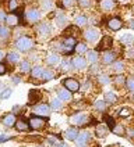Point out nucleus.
I'll list each match as a JSON object with an SVG mask.
<instances>
[{"instance_id": "f257e3e1", "label": "nucleus", "mask_w": 134, "mask_h": 147, "mask_svg": "<svg viewBox=\"0 0 134 147\" xmlns=\"http://www.w3.org/2000/svg\"><path fill=\"white\" fill-rule=\"evenodd\" d=\"M16 47L20 51H29L34 47V40L28 36H21L16 40Z\"/></svg>"}, {"instance_id": "f03ea898", "label": "nucleus", "mask_w": 134, "mask_h": 147, "mask_svg": "<svg viewBox=\"0 0 134 147\" xmlns=\"http://www.w3.org/2000/svg\"><path fill=\"white\" fill-rule=\"evenodd\" d=\"M88 122H90V117L84 113H77L70 117V123H73L74 126H84Z\"/></svg>"}, {"instance_id": "7ed1b4c3", "label": "nucleus", "mask_w": 134, "mask_h": 147, "mask_svg": "<svg viewBox=\"0 0 134 147\" xmlns=\"http://www.w3.org/2000/svg\"><path fill=\"white\" fill-rule=\"evenodd\" d=\"M25 20L29 22V24H35L41 20V11L36 10V8H29L25 11Z\"/></svg>"}, {"instance_id": "20e7f679", "label": "nucleus", "mask_w": 134, "mask_h": 147, "mask_svg": "<svg viewBox=\"0 0 134 147\" xmlns=\"http://www.w3.org/2000/svg\"><path fill=\"white\" fill-rule=\"evenodd\" d=\"M75 45H77V42H75L74 36H67V38H64V40L62 43V51L63 53H71L74 50Z\"/></svg>"}, {"instance_id": "39448f33", "label": "nucleus", "mask_w": 134, "mask_h": 147, "mask_svg": "<svg viewBox=\"0 0 134 147\" xmlns=\"http://www.w3.org/2000/svg\"><path fill=\"white\" fill-rule=\"evenodd\" d=\"M99 36H100V32L96 29V28H88V29L84 32L85 40L90 42V43H95V42L99 39Z\"/></svg>"}, {"instance_id": "423d86ee", "label": "nucleus", "mask_w": 134, "mask_h": 147, "mask_svg": "<svg viewBox=\"0 0 134 147\" xmlns=\"http://www.w3.org/2000/svg\"><path fill=\"white\" fill-rule=\"evenodd\" d=\"M28 123H29V128L31 129H35V131H39V129H42L45 125H46V121L42 118V117H32V118H29V121H28Z\"/></svg>"}, {"instance_id": "0eeeda50", "label": "nucleus", "mask_w": 134, "mask_h": 147, "mask_svg": "<svg viewBox=\"0 0 134 147\" xmlns=\"http://www.w3.org/2000/svg\"><path fill=\"white\" fill-rule=\"evenodd\" d=\"M90 132L88 131H83L78 133V136H77V139H75V144L77 147H87V143L90 142Z\"/></svg>"}, {"instance_id": "6e6552de", "label": "nucleus", "mask_w": 134, "mask_h": 147, "mask_svg": "<svg viewBox=\"0 0 134 147\" xmlns=\"http://www.w3.org/2000/svg\"><path fill=\"white\" fill-rule=\"evenodd\" d=\"M50 110L52 108L48 104H38V106L34 107V114L38 115V117H49Z\"/></svg>"}, {"instance_id": "1a4fd4ad", "label": "nucleus", "mask_w": 134, "mask_h": 147, "mask_svg": "<svg viewBox=\"0 0 134 147\" xmlns=\"http://www.w3.org/2000/svg\"><path fill=\"white\" fill-rule=\"evenodd\" d=\"M63 85H64V88H66L67 90H70V92H78V90H80V83H78V81L74 79V78H67V79H64Z\"/></svg>"}, {"instance_id": "9d476101", "label": "nucleus", "mask_w": 134, "mask_h": 147, "mask_svg": "<svg viewBox=\"0 0 134 147\" xmlns=\"http://www.w3.org/2000/svg\"><path fill=\"white\" fill-rule=\"evenodd\" d=\"M112 45H113V39H112L110 36H103L99 43V46H98V49H96V51H98V50H103V51H105V50H109L112 47Z\"/></svg>"}, {"instance_id": "9b49d317", "label": "nucleus", "mask_w": 134, "mask_h": 147, "mask_svg": "<svg viewBox=\"0 0 134 147\" xmlns=\"http://www.w3.org/2000/svg\"><path fill=\"white\" fill-rule=\"evenodd\" d=\"M4 22H6L7 26H16V25L20 24V16L16 14V13H10V14H7Z\"/></svg>"}, {"instance_id": "f8f14e48", "label": "nucleus", "mask_w": 134, "mask_h": 147, "mask_svg": "<svg viewBox=\"0 0 134 147\" xmlns=\"http://www.w3.org/2000/svg\"><path fill=\"white\" fill-rule=\"evenodd\" d=\"M108 133H109V126L106 123H98L95 126V135L98 138H105Z\"/></svg>"}, {"instance_id": "ddd939ff", "label": "nucleus", "mask_w": 134, "mask_h": 147, "mask_svg": "<svg viewBox=\"0 0 134 147\" xmlns=\"http://www.w3.org/2000/svg\"><path fill=\"white\" fill-rule=\"evenodd\" d=\"M16 114H6L3 117V119H1V123L4 125V126H7V128H13L14 125H16Z\"/></svg>"}, {"instance_id": "4468645a", "label": "nucleus", "mask_w": 134, "mask_h": 147, "mask_svg": "<svg viewBox=\"0 0 134 147\" xmlns=\"http://www.w3.org/2000/svg\"><path fill=\"white\" fill-rule=\"evenodd\" d=\"M122 26H123V22H122V20L117 18V17L110 18V20L108 21V28L109 29H112V31H119Z\"/></svg>"}, {"instance_id": "2eb2a0df", "label": "nucleus", "mask_w": 134, "mask_h": 147, "mask_svg": "<svg viewBox=\"0 0 134 147\" xmlns=\"http://www.w3.org/2000/svg\"><path fill=\"white\" fill-rule=\"evenodd\" d=\"M115 58H116V53L105 50L103 56H102V63L103 64H112V63H115Z\"/></svg>"}, {"instance_id": "dca6fc26", "label": "nucleus", "mask_w": 134, "mask_h": 147, "mask_svg": "<svg viewBox=\"0 0 134 147\" xmlns=\"http://www.w3.org/2000/svg\"><path fill=\"white\" fill-rule=\"evenodd\" d=\"M41 100V92L36 89L29 90V94H28V104H35L36 101Z\"/></svg>"}, {"instance_id": "f3484780", "label": "nucleus", "mask_w": 134, "mask_h": 147, "mask_svg": "<svg viewBox=\"0 0 134 147\" xmlns=\"http://www.w3.org/2000/svg\"><path fill=\"white\" fill-rule=\"evenodd\" d=\"M73 67L74 68H77V69H84L85 67H87V60L84 57H81V56H77V57L73 58Z\"/></svg>"}, {"instance_id": "a211bd4d", "label": "nucleus", "mask_w": 134, "mask_h": 147, "mask_svg": "<svg viewBox=\"0 0 134 147\" xmlns=\"http://www.w3.org/2000/svg\"><path fill=\"white\" fill-rule=\"evenodd\" d=\"M38 33H39L41 36H49L50 33H52L50 25L48 24V22H42V24L38 26Z\"/></svg>"}, {"instance_id": "6ab92c4d", "label": "nucleus", "mask_w": 134, "mask_h": 147, "mask_svg": "<svg viewBox=\"0 0 134 147\" xmlns=\"http://www.w3.org/2000/svg\"><path fill=\"white\" fill-rule=\"evenodd\" d=\"M99 6L103 11H112L116 6V3H115V0H100Z\"/></svg>"}, {"instance_id": "aec40b11", "label": "nucleus", "mask_w": 134, "mask_h": 147, "mask_svg": "<svg viewBox=\"0 0 134 147\" xmlns=\"http://www.w3.org/2000/svg\"><path fill=\"white\" fill-rule=\"evenodd\" d=\"M57 96L62 101H70V100H71V92L67 90L66 88H64V89H59L57 90Z\"/></svg>"}, {"instance_id": "412c9836", "label": "nucleus", "mask_w": 134, "mask_h": 147, "mask_svg": "<svg viewBox=\"0 0 134 147\" xmlns=\"http://www.w3.org/2000/svg\"><path fill=\"white\" fill-rule=\"evenodd\" d=\"M78 129L75 128V126H71V128H68L66 131V133H64V136H66L67 140H75L77 139V136H78Z\"/></svg>"}, {"instance_id": "4be33fe9", "label": "nucleus", "mask_w": 134, "mask_h": 147, "mask_svg": "<svg viewBox=\"0 0 134 147\" xmlns=\"http://www.w3.org/2000/svg\"><path fill=\"white\" fill-rule=\"evenodd\" d=\"M14 126H16L17 131H20V132H27L29 129V123L27 122L25 119H17Z\"/></svg>"}, {"instance_id": "5701e85b", "label": "nucleus", "mask_w": 134, "mask_h": 147, "mask_svg": "<svg viewBox=\"0 0 134 147\" xmlns=\"http://www.w3.org/2000/svg\"><path fill=\"white\" fill-rule=\"evenodd\" d=\"M56 25H57L59 28H64L67 25V17L63 14V13H59L57 16H56Z\"/></svg>"}, {"instance_id": "b1692460", "label": "nucleus", "mask_w": 134, "mask_h": 147, "mask_svg": "<svg viewBox=\"0 0 134 147\" xmlns=\"http://www.w3.org/2000/svg\"><path fill=\"white\" fill-rule=\"evenodd\" d=\"M59 61H60V56L57 53H50L49 56L46 57V63L49 65H56V64H59Z\"/></svg>"}, {"instance_id": "393cba45", "label": "nucleus", "mask_w": 134, "mask_h": 147, "mask_svg": "<svg viewBox=\"0 0 134 147\" xmlns=\"http://www.w3.org/2000/svg\"><path fill=\"white\" fill-rule=\"evenodd\" d=\"M120 42H122V45H124V46H131L134 43V38L131 33H124L122 38H120Z\"/></svg>"}, {"instance_id": "a878e982", "label": "nucleus", "mask_w": 134, "mask_h": 147, "mask_svg": "<svg viewBox=\"0 0 134 147\" xmlns=\"http://www.w3.org/2000/svg\"><path fill=\"white\" fill-rule=\"evenodd\" d=\"M18 68H20V71H21L23 74L31 72V69H32V68H31V63H29L28 60H24V61H21Z\"/></svg>"}, {"instance_id": "bb28decb", "label": "nucleus", "mask_w": 134, "mask_h": 147, "mask_svg": "<svg viewBox=\"0 0 134 147\" xmlns=\"http://www.w3.org/2000/svg\"><path fill=\"white\" fill-rule=\"evenodd\" d=\"M42 74H43V68H42L41 65L34 67L32 69H31V76H32L34 79H39V78H42Z\"/></svg>"}, {"instance_id": "cd10ccee", "label": "nucleus", "mask_w": 134, "mask_h": 147, "mask_svg": "<svg viewBox=\"0 0 134 147\" xmlns=\"http://www.w3.org/2000/svg\"><path fill=\"white\" fill-rule=\"evenodd\" d=\"M6 57H7V61L11 63V64H16V63L20 61V54H18L17 51H10Z\"/></svg>"}, {"instance_id": "c85d7f7f", "label": "nucleus", "mask_w": 134, "mask_h": 147, "mask_svg": "<svg viewBox=\"0 0 134 147\" xmlns=\"http://www.w3.org/2000/svg\"><path fill=\"white\" fill-rule=\"evenodd\" d=\"M87 61L96 63V61H98V51H96V50H88V51H87Z\"/></svg>"}, {"instance_id": "c756f323", "label": "nucleus", "mask_w": 134, "mask_h": 147, "mask_svg": "<svg viewBox=\"0 0 134 147\" xmlns=\"http://www.w3.org/2000/svg\"><path fill=\"white\" fill-rule=\"evenodd\" d=\"M62 107H63V101L60 100V98H53L52 101H50V108L52 110H55V111H59V110H62Z\"/></svg>"}, {"instance_id": "7c9ffc66", "label": "nucleus", "mask_w": 134, "mask_h": 147, "mask_svg": "<svg viewBox=\"0 0 134 147\" xmlns=\"http://www.w3.org/2000/svg\"><path fill=\"white\" fill-rule=\"evenodd\" d=\"M103 100H105L106 103H109V104H113V103H116L117 101V96L113 93V92H108V93H105Z\"/></svg>"}, {"instance_id": "2f4dec72", "label": "nucleus", "mask_w": 134, "mask_h": 147, "mask_svg": "<svg viewBox=\"0 0 134 147\" xmlns=\"http://www.w3.org/2000/svg\"><path fill=\"white\" fill-rule=\"evenodd\" d=\"M94 107H95L96 111L103 113V111L106 110V101H105V100H96V101L94 103Z\"/></svg>"}, {"instance_id": "473e14b6", "label": "nucleus", "mask_w": 134, "mask_h": 147, "mask_svg": "<svg viewBox=\"0 0 134 147\" xmlns=\"http://www.w3.org/2000/svg\"><path fill=\"white\" fill-rule=\"evenodd\" d=\"M10 29H8L7 25H1L0 24V39H7L10 36Z\"/></svg>"}, {"instance_id": "72a5a7b5", "label": "nucleus", "mask_w": 134, "mask_h": 147, "mask_svg": "<svg viewBox=\"0 0 134 147\" xmlns=\"http://www.w3.org/2000/svg\"><path fill=\"white\" fill-rule=\"evenodd\" d=\"M74 51L77 53V54H84V53H87L88 51V49H87V45L85 43H77L75 45V47H74Z\"/></svg>"}, {"instance_id": "f704fd0d", "label": "nucleus", "mask_w": 134, "mask_h": 147, "mask_svg": "<svg viewBox=\"0 0 134 147\" xmlns=\"http://www.w3.org/2000/svg\"><path fill=\"white\" fill-rule=\"evenodd\" d=\"M112 131H113V133L117 135V136H123V135H126V129H124L123 125H115V126L112 128Z\"/></svg>"}, {"instance_id": "c9c22d12", "label": "nucleus", "mask_w": 134, "mask_h": 147, "mask_svg": "<svg viewBox=\"0 0 134 147\" xmlns=\"http://www.w3.org/2000/svg\"><path fill=\"white\" fill-rule=\"evenodd\" d=\"M55 78V72L52 69H43V74H42V79L46 82V81H50Z\"/></svg>"}, {"instance_id": "e433bc0d", "label": "nucleus", "mask_w": 134, "mask_h": 147, "mask_svg": "<svg viewBox=\"0 0 134 147\" xmlns=\"http://www.w3.org/2000/svg\"><path fill=\"white\" fill-rule=\"evenodd\" d=\"M87 22H88V18H87L85 16H78L74 20V24L77 25V26H84Z\"/></svg>"}, {"instance_id": "4c0bfd02", "label": "nucleus", "mask_w": 134, "mask_h": 147, "mask_svg": "<svg viewBox=\"0 0 134 147\" xmlns=\"http://www.w3.org/2000/svg\"><path fill=\"white\" fill-rule=\"evenodd\" d=\"M113 71L117 74L123 72V71H124V64H123L122 61H115V64H113Z\"/></svg>"}, {"instance_id": "58836bf2", "label": "nucleus", "mask_w": 134, "mask_h": 147, "mask_svg": "<svg viewBox=\"0 0 134 147\" xmlns=\"http://www.w3.org/2000/svg\"><path fill=\"white\" fill-rule=\"evenodd\" d=\"M115 85L119 86V88H122L123 85H126V78L123 75H117L116 78H115Z\"/></svg>"}, {"instance_id": "ea45409f", "label": "nucleus", "mask_w": 134, "mask_h": 147, "mask_svg": "<svg viewBox=\"0 0 134 147\" xmlns=\"http://www.w3.org/2000/svg\"><path fill=\"white\" fill-rule=\"evenodd\" d=\"M11 93H13V90L10 89V88H4L3 92H1V94H0V98H1V100H7V98L11 96Z\"/></svg>"}, {"instance_id": "a19ab883", "label": "nucleus", "mask_w": 134, "mask_h": 147, "mask_svg": "<svg viewBox=\"0 0 134 147\" xmlns=\"http://www.w3.org/2000/svg\"><path fill=\"white\" fill-rule=\"evenodd\" d=\"M42 8H43L45 11H50V10L53 8V1H52V0H43V1H42Z\"/></svg>"}, {"instance_id": "79ce46f5", "label": "nucleus", "mask_w": 134, "mask_h": 147, "mask_svg": "<svg viewBox=\"0 0 134 147\" xmlns=\"http://www.w3.org/2000/svg\"><path fill=\"white\" fill-rule=\"evenodd\" d=\"M60 6L63 8H70L74 6V0H60Z\"/></svg>"}, {"instance_id": "37998d69", "label": "nucleus", "mask_w": 134, "mask_h": 147, "mask_svg": "<svg viewBox=\"0 0 134 147\" xmlns=\"http://www.w3.org/2000/svg\"><path fill=\"white\" fill-rule=\"evenodd\" d=\"M60 65H62V71H68V69L71 68V65H73V63L68 61V60H63Z\"/></svg>"}, {"instance_id": "c03bdc74", "label": "nucleus", "mask_w": 134, "mask_h": 147, "mask_svg": "<svg viewBox=\"0 0 134 147\" xmlns=\"http://www.w3.org/2000/svg\"><path fill=\"white\" fill-rule=\"evenodd\" d=\"M17 8H18V0H8V10L16 11Z\"/></svg>"}, {"instance_id": "a18cd8bd", "label": "nucleus", "mask_w": 134, "mask_h": 147, "mask_svg": "<svg viewBox=\"0 0 134 147\" xmlns=\"http://www.w3.org/2000/svg\"><path fill=\"white\" fill-rule=\"evenodd\" d=\"M130 115H131V110H130V108H122V110L119 111V117H122V118L130 117Z\"/></svg>"}, {"instance_id": "49530a36", "label": "nucleus", "mask_w": 134, "mask_h": 147, "mask_svg": "<svg viewBox=\"0 0 134 147\" xmlns=\"http://www.w3.org/2000/svg\"><path fill=\"white\" fill-rule=\"evenodd\" d=\"M98 81H99L100 85H108L109 82H110V79H109L108 75H99L98 76Z\"/></svg>"}, {"instance_id": "de8ad7c7", "label": "nucleus", "mask_w": 134, "mask_h": 147, "mask_svg": "<svg viewBox=\"0 0 134 147\" xmlns=\"http://www.w3.org/2000/svg\"><path fill=\"white\" fill-rule=\"evenodd\" d=\"M126 85H127V89L130 90V92H134V78L126 79Z\"/></svg>"}, {"instance_id": "09e8293b", "label": "nucleus", "mask_w": 134, "mask_h": 147, "mask_svg": "<svg viewBox=\"0 0 134 147\" xmlns=\"http://www.w3.org/2000/svg\"><path fill=\"white\" fill-rule=\"evenodd\" d=\"M78 6L81 8H88L91 6V0H78Z\"/></svg>"}, {"instance_id": "8fccbe9b", "label": "nucleus", "mask_w": 134, "mask_h": 147, "mask_svg": "<svg viewBox=\"0 0 134 147\" xmlns=\"http://www.w3.org/2000/svg\"><path fill=\"white\" fill-rule=\"evenodd\" d=\"M105 121H106V125L109 126V129H112V128L115 126V121H113V118H112V117L105 115Z\"/></svg>"}, {"instance_id": "3c124183", "label": "nucleus", "mask_w": 134, "mask_h": 147, "mask_svg": "<svg viewBox=\"0 0 134 147\" xmlns=\"http://www.w3.org/2000/svg\"><path fill=\"white\" fill-rule=\"evenodd\" d=\"M6 17H7V14H6V11L0 8V24H3V22L6 21Z\"/></svg>"}, {"instance_id": "603ef678", "label": "nucleus", "mask_w": 134, "mask_h": 147, "mask_svg": "<svg viewBox=\"0 0 134 147\" xmlns=\"http://www.w3.org/2000/svg\"><path fill=\"white\" fill-rule=\"evenodd\" d=\"M6 72H7V67L4 65L3 63H0V75H4Z\"/></svg>"}, {"instance_id": "864d4df0", "label": "nucleus", "mask_w": 134, "mask_h": 147, "mask_svg": "<svg viewBox=\"0 0 134 147\" xmlns=\"http://www.w3.org/2000/svg\"><path fill=\"white\" fill-rule=\"evenodd\" d=\"M126 57L127 58H134V49H130L126 51Z\"/></svg>"}, {"instance_id": "5fc2aeb1", "label": "nucleus", "mask_w": 134, "mask_h": 147, "mask_svg": "<svg viewBox=\"0 0 134 147\" xmlns=\"http://www.w3.org/2000/svg\"><path fill=\"white\" fill-rule=\"evenodd\" d=\"M11 139V136H8V135H0V143H3V142H7V140Z\"/></svg>"}, {"instance_id": "6e6d98bb", "label": "nucleus", "mask_w": 134, "mask_h": 147, "mask_svg": "<svg viewBox=\"0 0 134 147\" xmlns=\"http://www.w3.org/2000/svg\"><path fill=\"white\" fill-rule=\"evenodd\" d=\"M11 81H13V83H20V82H21V78H20V76H13V79H11Z\"/></svg>"}, {"instance_id": "4d7b16f0", "label": "nucleus", "mask_w": 134, "mask_h": 147, "mask_svg": "<svg viewBox=\"0 0 134 147\" xmlns=\"http://www.w3.org/2000/svg\"><path fill=\"white\" fill-rule=\"evenodd\" d=\"M55 147H67L66 144H64V143H63V142H57V143H56V146Z\"/></svg>"}, {"instance_id": "13d9d810", "label": "nucleus", "mask_w": 134, "mask_h": 147, "mask_svg": "<svg viewBox=\"0 0 134 147\" xmlns=\"http://www.w3.org/2000/svg\"><path fill=\"white\" fill-rule=\"evenodd\" d=\"M127 135H129L130 138H134V129H129V132H127Z\"/></svg>"}, {"instance_id": "bf43d9fd", "label": "nucleus", "mask_w": 134, "mask_h": 147, "mask_svg": "<svg viewBox=\"0 0 134 147\" xmlns=\"http://www.w3.org/2000/svg\"><path fill=\"white\" fill-rule=\"evenodd\" d=\"M91 72H98V65H92Z\"/></svg>"}, {"instance_id": "052dcab7", "label": "nucleus", "mask_w": 134, "mask_h": 147, "mask_svg": "<svg viewBox=\"0 0 134 147\" xmlns=\"http://www.w3.org/2000/svg\"><path fill=\"white\" fill-rule=\"evenodd\" d=\"M129 26H130L131 29H134V20H131V21L129 22Z\"/></svg>"}, {"instance_id": "680f3d73", "label": "nucleus", "mask_w": 134, "mask_h": 147, "mask_svg": "<svg viewBox=\"0 0 134 147\" xmlns=\"http://www.w3.org/2000/svg\"><path fill=\"white\" fill-rule=\"evenodd\" d=\"M18 110H20V106H14V107H13V111H14V113H18Z\"/></svg>"}, {"instance_id": "e2e57ef3", "label": "nucleus", "mask_w": 134, "mask_h": 147, "mask_svg": "<svg viewBox=\"0 0 134 147\" xmlns=\"http://www.w3.org/2000/svg\"><path fill=\"white\" fill-rule=\"evenodd\" d=\"M4 57H6V56H4V53H3V51L0 50V61H1V60H3Z\"/></svg>"}, {"instance_id": "0e129e2a", "label": "nucleus", "mask_w": 134, "mask_h": 147, "mask_svg": "<svg viewBox=\"0 0 134 147\" xmlns=\"http://www.w3.org/2000/svg\"><path fill=\"white\" fill-rule=\"evenodd\" d=\"M4 89V85H3V82H0V90Z\"/></svg>"}, {"instance_id": "69168bd1", "label": "nucleus", "mask_w": 134, "mask_h": 147, "mask_svg": "<svg viewBox=\"0 0 134 147\" xmlns=\"http://www.w3.org/2000/svg\"><path fill=\"white\" fill-rule=\"evenodd\" d=\"M122 1H129V0H122Z\"/></svg>"}]
</instances>
